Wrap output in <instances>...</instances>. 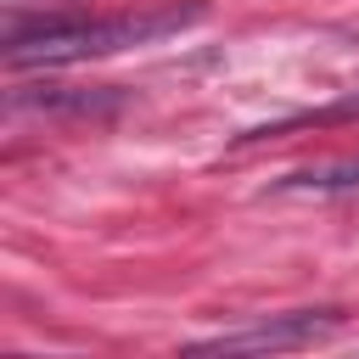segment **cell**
<instances>
[{
    "label": "cell",
    "instance_id": "1",
    "mask_svg": "<svg viewBox=\"0 0 359 359\" xmlns=\"http://www.w3.org/2000/svg\"><path fill=\"white\" fill-rule=\"evenodd\" d=\"M202 11H208V6H202V0H191V6L123 11V17H45L34 34L11 28V39H6V62H11V67H62V62L112 56V50H123V45L180 34V28L202 22Z\"/></svg>",
    "mask_w": 359,
    "mask_h": 359
},
{
    "label": "cell",
    "instance_id": "2",
    "mask_svg": "<svg viewBox=\"0 0 359 359\" xmlns=\"http://www.w3.org/2000/svg\"><path fill=\"white\" fill-rule=\"evenodd\" d=\"M331 325H337L331 314H280V320H264V325H247V331L196 342V353H280V348H303V342L325 337Z\"/></svg>",
    "mask_w": 359,
    "mask_h": 359
}]
</instances>
